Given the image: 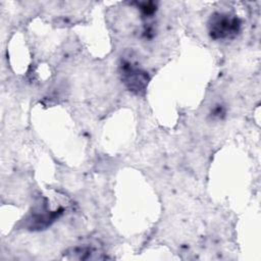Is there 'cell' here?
Wrapping results in <instances>:
<instances>
[{
  "label": "cell",
  "instance_id": "obj_1",
  "mask_svg": "<svg viewBox=\"0 0 261 261\" xmlns=\"http://www.w3.org/2000/svg\"><path fill=\"white\" fill-rule=\"evenodd\" d=\"M242 22L236 15L223 12L213 13L208 21V31L212 39L224 40L236 37L241 31Z\"/></svg>",
  "mask_w": 261,
  "mask_h": 261
},
{
  "label": "cell",
  "instance_id": "obj_2",
  "mask_svg": "<svg viewBox=\"0 0 261 261\" xmlns=\"http://www.w3.org/2000/svg\"><path fill=\"white\" fill-rule=\"evenodd\" d=\"M120 75L126 88L135 94L144 92L149 81L147 72L129 61H123L121 63Z\"/></svg>",
  "mask_w": 261,
  "mask_h": 261
}]
</instances>
